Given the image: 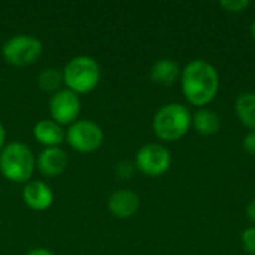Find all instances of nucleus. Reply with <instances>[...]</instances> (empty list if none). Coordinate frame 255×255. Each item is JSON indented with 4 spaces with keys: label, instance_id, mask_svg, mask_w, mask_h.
Listing matches in <instances>:
<instances>
[{
    "label": "nucleus",
    "instance_id": "1",
    "mask_svg": "<svg viewBox=\"0 0 255 255\" xmlns=\"http://www.w3.org/2000/svg\"><path fill=\"white\" fill-rule=\"evenodd\" d=\"M181 87L187 100L194 106H205L212 102L220 88L217 69L206 60H191L181 70Z\"/></svg>",
    "mask_w": 255,
    "mask_h": 255
},
{
    "label": "nucleus",
    "instance_id": "2",
    "mask_svg": "<svg viewBox=\"0 0 255 255\" xmlns=\"http://www.w3.org/2000/svg\"><path fill=\"white\" fill-rule=\"evenodd\" d=\"M191 112L182 103H167L161 106L152 120V128L158 139L166 142L179 140L191 127Z\"/></svg>",
    "mask_w": 255,
    "mask_h": 255
},
{
    "label": "nucleus",
    "instance_id": "3",
    "mask_svg": "<svg viewBox=\"0 0 255 255\" xmlns=\"http://www.w3.org/2000/svg\"><path fill=\"white\" fill-rule=\"evenodd\" d=\"M34 169L36 160L27 145L21 142H12L1 149L0 172L7 181L16 184L28 182L34 173Z\"/></svg>",
    "mask_w": 255,
    "mask_h": 255
},
{
    "label": "nucleus",
    "instance_id": "4",
    "mask_svg": "<svg viewBox=\"0 0 255 255\" xmlns=\"http://www.w3.org/2000/svg\"><path fill=\"white\" fill-rule=\"evenodd\" d=\"M100 81V66L90 55L72 58L63 69V82L67 90L79 94L93 91Z\"/></svg>",
    "mask_w": 255,
    "mask_h": 255
},
{
    "label": "nucleus",
    "instance_id": "5",
    "mask_svg": "<svg viewBox=\"0 0 255 255\" xmlns=\"http://www.w3.org/2000/svg\"><path fill=\"white\" fill-rule=\"evenodd\" d=\"M42 42L28 34H16L7 39L1 48L6 63L15 67H25L34 64L42 55Z\"/></svg>",
    "mask_w": 255,
    "mask_h": 255
},
{
    "label": "nucleus",
    "instance_id": "6",
    "mask_svg": "<svg viewBox=\"0 0 255 255\" xmlns=\"http://www.w3.org/2000/svg\"><path fill=\"white\" fill-rule=\"evenodd\" d=\"M66 140L75 151L90 154L100 148L103 142V131L94 121L76 120L66 130Z\"/></svg>",
    "mask_w": 255,
    "mask_h": 255
},
{
    "label": "nucleus",
    "instance_id": "7",
    "mask_svg": "<svg viewBox=\"0 0 255 255\" xmlns=\"http://www.w3.org/2000/svg\"><path fill=\"white\" fill-rule=\"evenodd\" d=\"M172 164L169 149L158 143H148L136 154V169L146 176H161Z\"/></svg>",
    "mask_w": 255,
    "mask_h": 255
},
{
    "label": "nucleus",
    "instance_id": "8",
    "mask_svg": "<svg viewBox=\"0 0 255 255\" xmlns=\"http://www.w3.org/2000/svg\"><path fill=\"white\" fill-rule=\"evenodd\" d=\"M49 112L55 123L73 124L81 112V99L76 93L64 88L52 94L49 100Z\"/></svg>",
    "mask_w": 255,
    "mask_h": 255
},
{
    "label": "nucleus",
    "instance_id": "9",
    "mask_svg": "<svg viewBox=\"0 0 255 255\" xmlns=\"http://www.w3.org/2000/svg\"><path fill=\"white\" fill-rule=\"evenodd\" d=\"M140 208L139 196L131 190H117L108 200V209L117 218L126 220L133 217Z\"/></svg>",
    "mask_w": 255,
    "mask_h": 255
},
{
    "label": "nucleus",
    "instance_id": "10",
    "mask_svg": "<svg viewBox=\"0 0 255 255\" xmlns=\"http://www.w3.org/2000/svg\"><path fill=\"white\" fill-rule=\"evenodd\" d=\"M24 203L33 211H46L54 202V193L51 187L42 181H30L22 191Z\"/></svg>",
    "mask_w": 255,
    "mask_h": 255
},
{
    "label": "nucleus",
    "instance_id": "11",
    "mask_svg": "<svg viewBox=\"0 0 255 255\" xmlns=\"http://www.w3.org/2000/svg\"><path fill=\"white\" fill-rule=\"evenodd\" d=\"M67 167V155L66 152L57 148H45L37 157V169L43 176L55 178L61 175Z\"/></svg>",
    "mask_w": 255,
    "mask_h": 255
},
{
    "label": "nucleus",
    "instance_id": "12",
    "mask_svg": "<svg viewBox=\"0 0 255 255\" xmlns=\"http://www.w3.org/2000/svg\"><path fill=\"white\" fill-rule=\"evenodd\" d=\"M33 136L45 148H57L66 139V131L54 120H40L33 127Z\"/></svg>",
    "mask_w": 255,
    "mask_h": 255
},
{
    "label": "nucleus",
    "instance_id": "13",
    "mask_svg": "<svg viewBox=\"0 0 255 255\" xmlns=\"http://www.w3.org/2000/svg\"><path fill=\"white\" fill-rule=\"evenodd\" d=\"M191 126L196 131L202 136H212L217 134L221 128V118L220 115L208 108H200L194 112L191 118Z\"/></svg>",
    "mask_w": 255,
    "mask_h": 255
},
{
    "label": "nucleus",
    "instance_id": "14",
    "mask_svg": "<svg viewBox=\"0 0 255 255\" xmlns=\"http://www.w3.org/2000/svg\"><path fill=\"white\" fill-rule=\"evenodd\" d=\"M181 78L179 64L170 58H161L151 67V79L160 85L170 87L176 79Z\"/></svg>",
    "mask_w": 255,
    "mask_h": 255
},
{
    "label": "nucleus",
    "instance_id": "15",
    "mask_svg": "<svg viewBox=\"0 0 255 255\" xmlns=\"http://www.w3.org/2000/svg\"><path fill=\"white\" fill-rule=\"evenodd\" d=\"M236 115L244 126H247L251 131H255V93L248 91L242 93L236 99Z\"/></svg>",
    "mask_w": 255,
    "mask_h": 255
},
{
    "label": "nucleus",
    "instance_id": "16",
    "mask_svg": "<svg viewBox=\"0 0 255 255\" xmlns=\"http://www.w3.org/2000/svg\"><path fill=\"white\" fill-rule=\"evenodd\" d=\"M63 84V70H58L55 67H46L40 70L37 75V85L43 91H58L60 85Z\"/></svg>",
    "mask_w": 255,
    "mask_h": 255
},
{
    "label": "nucleus",
    "instance_id": "17",
    "mask_svg": "<svg viewBox=\"0 0 255 255\" xmlns=\"http://www.w3.org/2000/svg\"><path fill=\"white\" fill-rule=\"evenodd\" d=\"M241 242H242V247L245 251L255 255V226L254 227H248L242 232Z\"/></svg>",
    "mask_w": 255,
    "mask_h": 255
},
{
    "label": "nucleus",
    "instance_id": "18",
    "mask_svg": "<svg viewBox=\"0 0 255 255\" xmlns=\"http://www.w3.org/2000/svg\"><path fill=\"white\" fill-rule=\"evenodd\" d=\"M134 170H136V164H133V163L128 161V160H123V161H120V163L115 166V173H117V176L121 178V179H128V178H131L133 173H134Z\"/></svg>",
    "mask_w": 255,
    "mask_h": 255
},
{
    "label": "nucleus",
    "instance_id": "19",
    "mask_svg": "<svg viewBox=\"0 0 255 255\" xmlns=\"http://www.w3.org/2000/svg\"><path fill=\"white\" fill-rule=\"evenodd\" d=\"M220 6L227 12H241L250 6V0H223Z\"/></svg>",
    "mask_w": 255,
    "mask_h": 255
},
{
    "label": "nucleus",
    "instance_id": "20",
    "mask_svg": "<svg viewBox=\"0 0 255 255\" xmlns=\"http://www.w3.org/2000/svg\"><path fill=\"white\" fill-rule=\"evenodd\" d=\"M244 149L251 154V155H255V131H250L245 139H244Z\"/></svg>",
    "mask_w": 255,
    "mask_h": 255
},
{
    "label": "nucleus",
    "instance_id": "21",
    "mask_svg": "<svg viewBox=\"0 0 255 255\" xmlns=\"http://www.w3.org/2000/svg\"><path fill=\"white\" fill-rule=\"evenodd\" d=\"M247 217H248V220H250L251 223H254L255 224V200H253V202L248 205V208H247Z\"/></svg>",
    "mask_w": 255,
    "mask_h": 255
},
{
    "label": "nucleus",
    "instance_id": "22",
    "mask_svg": "<svg viewBox=\"0 0 255 255\" xmlns=\"http://www.w3.org/2000/svg\"><path fill=\"white\" fill-rule=\"evenodd\" d=\"M27 255H55L52 251L46 250V248H36V250H31L28 251Z\"/></svg>",
    "mask_w": 255,
    "mask_h": 255
},
{
    "label": "nucleus",
    "instance_id": "23",
    "mask_svg": "<svg viewBox=\"0 0 255 255\" xmlns=\"http://www.w3.org/2000/svg\"><path fill=\"white\" fill-rule=\"evenodd\" d=\"M4 142H6V130H4V126L0 123V152L4 148Z\"/></svg>",
    "mask_w": 255,
    "mask_h": 255
},
{
    "label": "nucleus",
    "instance_id": "24",
    "mask_svg": "<svg viewBox=\"0 0 255 255\" xmlns=\"http://www.w3.org/2000/svg\"><path fill=\"white\" fill-rule=\"evenodd\" d=\"M251 34H253V37L255 39V19L253 21V24H251Z\"/></svg>",
    "mask_w": 255,
    "mask_h": 255
}]
</instances>
